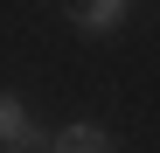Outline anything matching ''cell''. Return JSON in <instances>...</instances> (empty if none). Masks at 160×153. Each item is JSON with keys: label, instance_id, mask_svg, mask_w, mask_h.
Segmentation results:
<instances>
[{"label": "cell", "instance_id": "6da1fadb", "mask_svg": "<svg viewBox=\"0 0 160 153\" xmlns=\"http://www.w3.org/2000/svg\"><path fill=\"white\" fill-rule=\"evenodd\" d=\"M49 146H56V139L28 118V105L0 91V153H49Z\"/></svg>", "mask_w": 160, "mask_h": 153}, {"label": "cell", "instance_id": "7a4b0ae2", "mask_svg": "<svg viewBox=\"0 0 160 153\" xmlns=\"http://www.w3.org/2000/svg\"><path fill=\"white\" fill-rule=\"evenodd\" d=\"M49 153H118V146H112V132H104V125L77 118V125H63V132H56V146H49Z\"/></svg>", "mask_w": 160, "mask_h": 153}, {"label": "cell", "instance_id": "3957f363", "mask_svg": "<svg viewBox=\"0 0 160 153\" xmlns=\"http://www.w3.org/2000/svg\"><path fill=\"white\" fill-rule=\"evenodd\" d=\"M77 14V28H84V35H112V28H125V0H84V7H70Z\"/></svg>", "mask_w": 160, "mask_h": 153}]
</instances>
